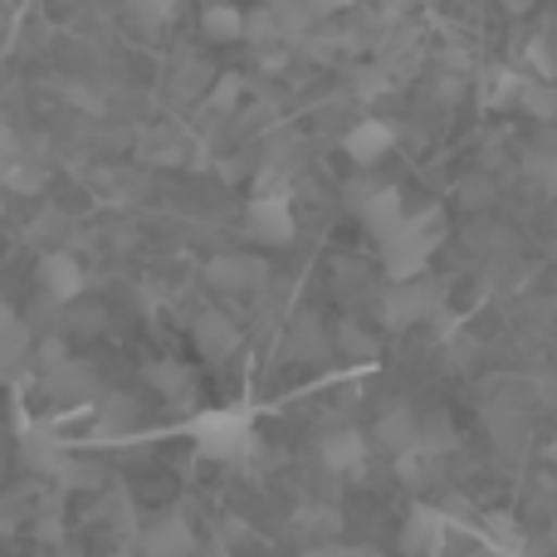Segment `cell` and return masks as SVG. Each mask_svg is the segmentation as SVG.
<instances>
[{
  "instance_id": "cell-33",
  "label": "cell",
  "mask_w": 557,
  "mask_h": 557,
  "mask_svg": "<svg viewBox=\"0 0 557 557\" xmlns=\"http://www.w3.org/2000/svg\"><path fill=\"white\" fill-rule=\"evenodd\" d=\"M240 94H245V84H240V74H225L221 84L211 88V108L215 113H231L235 103H240Z\"/></svg>"
},
{
  "instance_id": "cell-25",
  "label": "cell",
  "mask_w": 557,
  "mask_h": 557,
  "mask_svg": "<svg viewBox=\"0 0 557 557\" xmlns=\"http://www.w3.org/2000/svg\"><path fill=\"white\" fill-rule=\"evenodd\" d=\"M240 39H250L255 49H270V45H278V25H274V15H270V10H264V5H255L250 15H245Z\"/></svg>"
},
{
  "instance_id": "cell-40",
  "label": "cell",
  "mask_w": 557,
  "mask_h": 557,
  "mask_svg": "<svg viewBox=\"0 0 557 557\" xmlns=\"http://www.w3.org/2000/svg\"><path fill=\"white\" fill-rule=\"evenodd\" d=\"M548 548L557 553V519H553V529H548Z\"/></svg>"
},
{
  "instance_id": "cell-28",
  "label": "cell",
  "mask_w": 557,
  "mask_h": 557,
  "mask_svg": "<svg viewBox=\"0 0 557 557\" xmlns=\"http://www.w3.org/2000/svg\"><path fill=\"white\" fill-rule=\"evenodd\" d=\"M392 84H396V74H392V69H386V64H372V69H362V74L352 78L357 98H382Z\"/></svg>"
},
{
  "instance_id": "cell-26",
  "label": "cell",
  "mask_w": 557,
  "mask_h": 557,
  "mask_svg": "<svg viewBox=\"0 0 557 557\" xmlns=\"http://www.w3.org/2000/svg\"><path fill=\"white\" fill-rule=\"evenodd\" d=\"M396 474H401L411 490H421V484H431L435 460H431V455H421V450H406V455H396Z\"/></svg>"
},
{
  "instance_id": "cell-44",
  "label": "cell",
  "mask_w": 557,
  "mask_h": 557,
  "mask_svg": "<svg viewBox=\"0 0 557 557\" xmlns=\"http://www.w3.org/2000/svg\"><path fill=\"white\" fill-rule=\"evenodd\" d=\"M0 376H5V372H0Z\"/></svg>"
},
{
  "instance_id": "cell-17",
  "label": "cell",
  "mask_w": 557,
  "mask_h": 557,
  "mask_svg": "<svg viewBox=\"0 0 557 557\" xmlns=\"http://www.w3.org/2000/svg\"><path fill=\"white\" fill-rule=\"evenodd\" d=\"M201 29L215 39V45H231V39H240L245 29V15L235 5H225V0H215V5L201 10Z\"/></svg>"
},
{
  "instance_id": "cell-29",
  "label": "cell",
  "mask_w": 557,
  "mask_h": 557,
  "mask_svg": "<svg viewBox=\"0 0 557 557\" xmlns=\"http://www.w3.org/2000/svg\"><path fill=\"white\" fill-rule=\"evenodd\" d=\"M176 5H182V0H127V10H133L143 25H166V20L176 15Z\"/></svg>"
},
{
  "instance_id": "cell-32",
  "label": "cell",
  "mask_w": 557,
  "mask_h": 557,
  "mask_svg": "<svg viewBox=\"0 0 557 557\" xmlns=\"http://www.w3.org/2000/svg\"><path fill=\"white\" fill-rule=\"evenodd\" d=\"M529 64H533V78L553 84V74H557V54L548 49V39H529Z\"/></svg>"
},
{
  "instance_id": "cell-19",
  "label": "cell",
  "mask_w": 557,
  "mask_h": 557,
  "mask_svg": "<svg viewBox=\"0 0 557 557\" xmlns=\"http://www.w3.org/2000/svg\"><path fill=\"white\" fill-rule=\"evenodd\" d=\"M0 186H5V191H20V196L45 191V166H39V157H20V162H10L5 172H0Z\"/></svg>"
},
{
  "instance_id": "cell-5",
  "label": "cell",
  "mask_w": 557,
  "mask_h": 557,
  "mask_svg": "<svg viewBox=\"0 0 557 557\" xmlns=\"http://www.w3.org/2000/svg\"><path fill=\"white\" fill-rule=\"evenodd\" d=\"M84 284H88V274L74 255L49 250L45 260H39V288H45L49 304H74V298L84 294Z\"/></svg>"
},
{
  "instance_id": "cell-4",
  "label": "cell",
  "mask_w": 557,
  "mask_h": 557,
  "mask_svg": "<svg viewBox=\"0 0 557 557\" xmlns=\"http://www.w3.org/2000/svg\"><path fill=\"white\" fill-rule=\"evenodd\" d=\"M245 235L260 245H294L298 235V221H294V201H288V191H264L255 196L250 206H245Z\"/></svg>"
},
{
  "instance_id": "cell-7",
  "label": "cell",
  "mask_w": 557,
  "mask_h": 557,
  "mask_svg": "<svg viewBox=\"0 0 557 557\" xmlns=\"http://www.w3.org/2000/svg\"><path fill=\"white\" fill-rule=\"evenodd\" d=\"M206 278H211L221 294H255V288H264V270L260 260H250V255H215L211 264H206Z\"/></svg>"
},
{
  "instance_id": "cell-23",
  "label": "cell",
  "mask_w": 557,
  "mask_h": 557,
  "mask_svg": "<svg viewBox=\"0 0 557 557\" xmlns=\"http://www.w3.org/2000/svg\"><path fill=\"white\" fill-rule=\"evenodd\" d=\"M49 474H54L59 484H69V490H94V484L103 480V474H98V465L74 460V455H59V465H54Z\"/></svg>"
},
{
  "instance_id": "cell-37",
  "label": "cell",
  "mask_w": 557,
  "mask_h": 557,
  "mask_svg": "<svg viewBox=\"0 0 557 557\" xmlns=\"http://www.w3.org/2000/svg\"><path fill=\"white\" fill-rule=\"evenodd\" d=\"M304 5H308L313 20H323V15H343V10H352L357 0H304Z\"/></svg>"
},
{
  "instance_id": "cell-15",
  "label": "cell",
  "mask_w": 557,
  "mask_h": 557,
  "mask_svg": "<svg viewBox=\"0 0 557 557\" xmlns=\"http://www.w3.org/2000/svg\"><path fill=\"white\" fill-rule=\"evenodd\" d=\"M416 450L431 455V460H441L445 450H455V421L441 411L421 416V425H416Z\"/></svg>"
},
{
  "instance_id": "cell-27",
  "label": "cell",
  "mask_w": 557,
  "mask_h": 557,
  "mask_svg": "<svg viewBox=\"0 0 557 557\" xmlns=\"http://www.w3.org/2000/svg\"><path fill=\"white\" fill-rule=\"evenodd\" d=\"M484 539L494 543V548H504V553H513L523 543V533H519V523L509 519V513H490L484 519Z\"/></svg>"
},
{
  "instance_id": "cell-36",
  "label": "cell",
  "mask_w": 557,
  "mask_h": 557,
  "mask_svg": "<svg viewBox=\"0 0 557 557\" xmlns=\"http://www.w3.org/2000/svg\"><path fill=\"white\" fill-rule=\"evenodd\" d=\"M35 357H39V367H45V372H54V367H64V362H69V347L59 343V337H45Z\"/></svg>"
},
{
  "instance_id": "cell-2",
  "label": "cell",
  "mask_w": 557,
  "mask_h": 557,
  "mask_svg": "<svg viewBox=\"0 0 557 557\" xmlns=\"http://www.w3.org/2000/svg\"><path fill=\"white\" fill-rule=\"evenodd\" d=\"M191 441L196 450L206 455V460H221V465H235V460H250L255 445H260V435H255V421L250 411H240V406H221V411H201L191 425Z\"/></svg>"
},
{
  "instance_id": "cell-3",
  "label": "cell",
  "mask_w": 557,
  "mask_h": 557,
  "mask_svg": "<svg viewBox=\"0 0 557 557\" xmlns=\"http://www.w3.org/2000/svg\"><path fill=\"white\" fill-rule=\"evenodd\" d=\"M445 304V288L431 284V278H406V284H392L382 298V323L386 327H416L425 318H435Z\"/></svg>"
},
{
  "instance_id": "cell-16",
  "label": "cell",
  "mask_w": 557,
  "mask_h": 557,
  "mask_svg": "<svg viewBox=\"0 0 557 557\" xmlns=\"http://www.w3.org/2000/svg\"><path fill=\"white\" fill-rule=\"evenodd\" d=\"M523 78H529V74H519V69H504V64L490 69V74H484V88H480L484 108H509V103H519Z\"/></svg>"
},
{
  "instance_id": "cell-18",
  "label": "cell",
  "mask_w": 557,
  "mask_h": 557,
  "mask_svg": "<svg viewBox=\"0 0 557 557\" xmlns=\"http://www.w3.org/2000/svg\"><path fill=\"white\" fill-rule=\"evenodd\" d=\"M513 108H523L529 117H557V84H543V78H523V88H519V103Z\"/></svg>"
},
{
  "instance_id": "cell-39",
  "label": "cell",
  "mask_w": 557,
  "mask_h": 557,
  "mask_svg": "<svg viewBox=\"0 0 557 557\" xmlns=\"http://www.w3.org/2000/svg\"><path fill=\"white\" fill-rule=\"evenodd\" d=\"M298 557H347V548H343V543H308Z\"/></svg>"
},
{
  "instance_id": "cell-12",
  "label": "cell",
  "mask_w": 557,
  "mask_h": 557,
  "mask_svg": "<svg viewBox=\"0 0 557 557\" xmlns=\"http://www.w3.org/2000/svg\"><path fill=\"white\" fill-rule=\"evenodd\" d=\"M416 425H421V416L411 411V406H386L382 416H376V425H372V441L382 445V450H392V455H406V450H416Z\"/></svg>"
},
{
  "instance_id": "cell-10",
  "label": "cell",
  "mask_w": 557,
  "mask_h": 557,
  "mask_svg": "<svg viewBox=\"0 0 557 557\" xmlns=\"http://www.w3.org/2000/svg\"><path fill=\"white\" fill-rule=\"evenodd\" d=\"M191 553H196V533L182 513H166V519L143 529V557H191Z\"/></svg>"
},
{
  "instance_id": "cell-11",
  "label": "cell",
  "mask_w": 557,
  "mask_h": 557,
  "mask_svg": "<svg viewBox=\"0 0 557 557\" xmlns=\"http://www.w3.org/2000/svg\"><path fill=\"white\" fill-rule=\"evenodd\" d=\"M392 143H396V133L382 123V117H362V123H352L343 133V152L352 157L357 166H376L386 152H392Z\"/></svg>"
},
{
  "instance_id": "cell-42",
  "label": "cell",
  "mask_w": 557,
  "mask_h": 557,
  "mask_svg": "<svg viewBox=\"0 0 557 557\" xmlns=\"http://www.w3.org/2000/svg\"><path fill=\"white\" fill-rule=\"evenodd\" d=\"M548 465H553V470H557V441L548 445Z\"/></svg>"
},
{
  "instance_id": "cell-13",
  "label": "cell",
  "mask_w": 557,
  "mask_h": 557,
  "mask_svg": "<svg viewBox=\"0 0 557 557\" xmlns=\"http://www.w3.org/2000/svg\"><path fill=\"white\" fill-rule=\"evenodd\" d=\"M357 215H362V225L372 231V240H382V235H392L396 225L406 221V201H401V191H392V186H376Z\"/></svg>"
},
{
  "instance_id": "cell-30",
  "label": "cell",
  "mask_w": 557,
  "mask_h": 557,
  "mask_svg": "<svg viewBox=\"0 0 557 557\" xmlns=\"http://www.w3.org/2000/svg\"><path fill=\"white\" fill-rule=\"evenodd\" d=\"M337 343H343L347 357H376V337L362 333L357 323H343V327H337Z\"/></svg>"
},
{
  "instance_id": "cell-6",
  "label": "cell",
  "mask_w": 557,
  "mask_h": 557,
  "mask_svg": "<svg viewBox=\"0 0 557 557\" xmlns=\"http://www.w3.org/2000/svg\"><path fill=\"white\" fill-rule=\"evenodd\" d=\"M191 337H196V347H201V357H211V362H225V357L240 352V327H235V318L221 313V308L196 313Z\"/></svg>"
},
{
  "instance_id": "cell-43",
  "label": "cell",
  "mask_w": 557,
  "mask_h": 557,
  "mask_svg": "<svg viewBox=\"0 0 557 557\" xmlns=\"http://www.w3.org/2000/svg\"><path fill=\"white\" fill-rule=\"evenodd\" d=\"M504 5H509V10H523V5H529V0H504Z\"/></svg>"
},
{
  "instance_id": "cell-38",
  "label": "cell",
  "mask_w": 557,
  "mask_h": 557,
  "mask_svg": "<svg viewBox=\"0 0 557 557\" xmlns=\"http://www.w3.org/2000/svg\"><path fill=\"white\" fill-rule=\"evenodd\" d=\"M294 352L298 357H313L318 352V323H308V318L298 323V347H294Z\"/></svg>"
},
{
  "instance_id": "cell-35",
  "label": "cell",
  "mask_w": 557,
  "mask_h": 557,
  "mask_svg": "<svg viewBox=\"0 0 557 557\" xmlns=\"http://www.w3.org/2000/svg\"><path fill=\"white\" fill-rule=\"evenodd\" d=\"M64 94H69V103H78L84 113H103V108H108V103H103V94H94L88 84H69Z\"/></svg>"
},
{
  "instance_id": "cell-22",
  "label": "cell",
  "mask_w": 557,
  "mask_h": 557,
  "mask_svg": "<svg viewBox=\"0 0 557 557\" xmlns=\"http://www.w3.org/2000/svg\"><path fill=\"white\" fill-rule=\"evenodd\" d=\"M49 392H54V396H88V392H94V376H88V367L64 362V367H54V372H49Z\"/></svg>"
},
{
  "instance_id": "cell-1",
  "label": "cell",
  "mask_w": 557,
  "mask_h": 557,
  "mask_svg": "<svg viewBox=\"0 0 557 557\" xmlns=\"http://www.w3.org/2000/svg\"><path fill=\"white\" fill-rule=\"evenodd\" d=\"M382 270L392 274V284H406V278H421V270L431 264L435 245H441V211H421L406 215L392 235H382Z\"/></svg>"
},
{
  "instance_id": "cell-41",
  "label": "cell",
  "mask_w": 557,
  "mask_h": 557,
  "mask_svg": "<svg viewBox=\"0 0 557 557\" xmlns=\"http://www.w3.org/2000/svg\"><path fill=\"white\" fill-rule=\"evenodd\" d=\"M260 5H264V10H278V5H288V0H260Z\"/></svg>"
},
{
  "instance_id": "cell-24",
  "label": "cell",
  "mask_w": 557,
  "mask_h": 557,
  "mask_svg": "<svg viewBox=\"0 0 557 557\" xmlns=\"http://www.w3.org/2000/svg\"><path fill=\"white\" fill-rule=\"evenodd\" d=\"M133 421H137V406L127 401V396H108V401L98 406V431H103V435L127 431Z\"/></svg>"
},
{
  "instance_id": "cell-8",
  "label": "cell",
  "mask_w": 557,
  "mask_h": 557,
  "mask_svg": "<svg viewBox=\"0 0 557 557\" xmlns=\"http://www.w3.org/2000/svg\"><path fill=\"white\" fill-rule=\"evenodd\" d=\"M396 543H401L406 557H435L445 543V513L431 509V504H416V509L406 513V529Z\"/></svg>"
},
{
  "instance_id": "cell-20",
  "label": "cell",
  "mask_w": 557,
  "mask_h": 557,
  "mask_svg": "<svg viewBox=\"0 0 557 557\" xmlns=\"http://www.w3.org/2000/svg\"><path fill=\"white\" fill-rule=\"evenodd\" d=\"M25 352H29V327L20 323L15 313L0 318V372H5V367H15Z\"/></svg>"
},
{
  "instance_id": "cell-21",
  "label": "cell",
  "mask_w": 557,
  "mask_h": 557,
  "mask_svg": "<svg viewBox=\"0 0 557 557\" xmlns=\"http://www.w3.org/2000/svg\"><path fill=\"white\" fill-rule=\"evenodd\" d=\"M333 529H337V509H298L294 513V533H298V539L333 543Z\"/></svg>"
},
{
  "instance_id": "cell-31",
  "label": "cell",
  "mask_w": 557,
  "mask_h": 557,
  "mask_svg": "<svg viewBox=\"0 0 557 557\" xmlns=\"http://www.w3.org/2000/svg\"><path fill=\"white\" fill-rule=\"evenodd\" d=\"M529 176L543 186V191H557V152H529Z\"/></svg>"
},
{
  "instance_id": "cell-34",
  "label": "cell",
  "mask_w": 557,
  "mask_h": 557,
  "mask_svg": "<svg viewBox=\"0 0 557 557\" xmlns=\"http://www.w3.org/2000/svg\"><path fill=\"white\" fill-rule=\"evenodd\" d=\"M25 157V143H20V133L10 123H0V172H5L10 162H20Z\"/></svg>"
},
{
  "instance_id": "cell-14",
  "label": "cell",
  "mask_w": 557,
  "mask_h": 557,
  "mask_svg": "<svg viewBox=\"0 0 557 557\" xmlns=\"http://www.w3.org/2000/svg\"><path fill=\"white\" fill-rule=\"evenodd\" d=\"M147 382H152L157 392L166 396V401H191V392H196V376H191V367L172 362V357H162V362H152V367H147Z\"/></svg>"
},
{
  "instance_id": "cell-9",
  "label": "cell",
  "mask_w": 557,
  "mask_h": 557,
  "mask_svg": "<svg viewBox=\"0 0 557 557\" xmlns=\"http://www.w3.org/2000/svg\"><path fill=\"white\" fill-rule=\"evenodd\" d=\"M318 460H323V470H333V474L362 470V460H367V435L352 431V425H337V431L318 435Z\"/></svg>"
}]
</instances>
